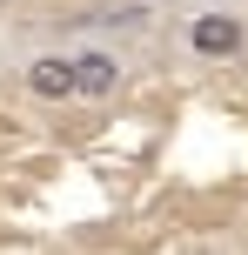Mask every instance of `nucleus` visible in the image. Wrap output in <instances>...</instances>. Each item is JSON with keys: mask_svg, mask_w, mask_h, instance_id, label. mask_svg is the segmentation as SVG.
<instances>
[{"mask_svg": "<svg viewBox=\"0 0 248 255\" xmlns=\"http://www.w3.org/2000/svg\"><path fill=\"white\" fill-rule=\"evenodd\" d=\"M74 67H81V94H87V101H107V94L121 88V61H114V54H101V47L74 54Z\"/></svg>", "mask_w": 248, "mask_h": 255, "instance_id": "obj_3", "label": "nucleus"}, {"mask_svg": "<svg viewBox=\"0 0 248 255\" xmlns=\"http://www.w3.org/2000/svg\"><path fill=\"white\" fill-rule=\"evenodd\" d=\"M7 7H13V0H0V13H7Z\"/></svg>", "mask_w": 248, "mask_h": 255, "instance_id": "obj_4", "label": "nucleus"}, {"mask_svg": "<svg viewBox=\"0 0 248 255\" xmlns=\"http://www.w3.org/2000/svg\"><path fill=\"white\" fill-rule=\"evenodd\" d=\"M27 94H34V101H74L81 94L74 54H34V61H27Z\"/></svg>", "mask_w": 248, "mask_h": 255, "instance_id": "obj_2", "label": "nucleus"}, {"mask_svg": "<svg viewBox=\"0 0 248 255\" xmlns=\"http://www.w3.org/2000/svg\"><path fill=\"white\" fill-rule=\"evenodd\" d=\"M188 47H195L201 61H235V54L248 47V20L228 13V7H208V13L188 20Z\"/></svg>", "mask_w": 248, "mask_h": 255, "instance_id": "obj_1", "label": "nucleus"}]
</instances>
